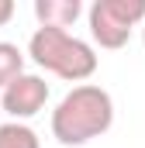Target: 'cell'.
Segmentation results:
<instances>
[{
	"label": "cell",
	"mask_w": 145,
	"mask_h": 148,
	"mask_svg": "<svg viewBox=\"0 0 145 148\" xmlns=\"http://www.w3.org/2000/svg\"><path fill=\"white\" fill-rule=\"evenodd\" d=\"M110 124H114V100L97 83L72 86L52 110V134L59 145H69V148L107 134Z\"/></svg>",
	"instance_id": "6da1fadb"
},
{
	"label": "cell",
	"mask_w": 145,
	"mask_h": 148,
	"mask_svg": "<svg viewBox=\"0 0 145 148\" xmlns=\"http://www.w3.org/2000/svg\"><path fill=\"white\" fill-rule=\"evenodd\" d=\"M28 55H31L35 66L48 69L59 79L79 83V86L100 66L93 45L83 41V38H76V35H69V31H62V28H38L31 35V41H28Z\"/></svg>",
	"instance_id": "7a4b0ae2"
},
{
	"label": "cell",
	"mask_w": 145,
	"mask_h": 148,
	"mask_svg": "<svg viewBox=\"0 0 145 148\" xmlns=\"http://www.w3.org/2000/svg\"><path fill=\"white\" fill-rule=\"evenodd\" d=\"M86 21L100 48H124L131 31L145 24V0H97L86 10Z\"/></svg>",
	"instance_id": "3957f363"
},
{
	"label": "cell",
	"mask_w": 145,
	"mask_h": 148,
	"mask_svg": "<svg viewBox=\"0 0 145 148\" xmlns=\"http://www.w3.org/2000/svg\"><path fill=\"white\" fill-rule=\"evenodd\" d=\"M48 103V83L35 73H24L17 76L3 93H0V107L10 114L14 121H28V117H35L41 107Z\"/></svg>",
	"instance_id": "277c9868"
},
{
	"label": "cell",
	"mask_w": 145,
	"mask_h": 148,
	"mask_svg": "<svg viewBox=\"0 0 145 148\" xmlns=\"http://www.w3.org/2000/svg\"><path fill=\"white\" fill-rule=\"evenodd\" d=\"M83 14L79 0H35V17L38 28H72L76 17Z\"/></svg>",
	"instance_id": "5b68a950"
},
{
	"label": "cell",
	"mask_w": 145,
	"mask_h": 148,
	"mask_svg": "<svg viewBox=\"0 0 145 148\" xmlns=\"http://www.w3.org/2000/svg\"><path fill=\"white\" fill-rule=\"evenodd\" d=\"M17 76H24V52L14 41H0V90H7Z\"/></svg>",
	"instance_id": "8992f818"
},
{
	"label": "cell",
	"mask_w": 145,
	"mask_h": 148,
	"mask_svg": "<svg viewBox=\"0 0 145 148\" xmlns=\"http://www.w3.org/2000/svg\"><path fill=\"white\" fill-rule=\"evenodd\" d=\"M0 148H41V141L24 121H7L0 124Z\"/></svg>",
	"instance_id": "52a82bcc"
},
{
	"label": "cell",
	"mask_w": 145,
	"mask_h": 148,
	"mask_svg": "<svg viewBox=\"0 0 145 148\" xmlns=\"http://www.w3.org/2000/svg\"><path fill=\"white\" fill-rule=\"evenodd\" d=\"M14 10H17V7H14V0H0V28L14 17Z\"/></svg>",
	"instance_id": "ba28073f"
},
{
	"label": "cell",
	"mask_w": 145,
	"mask_h": 148,
	"mask_svg": "<svg viewBox=\"0 0 145 148\" xmlns=\"http://www.w3.org/2000/svg\"><path fill=\"white\" fill-rule=\"evenodd\" d=\"M142 45H145V24H142Z\"/></svg>",
	"instance_id": "9c48e42d"
}]
</instances>
